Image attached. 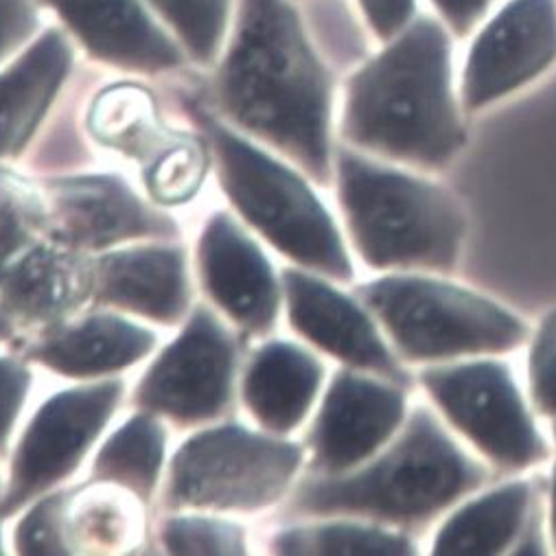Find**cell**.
Segmentation results:
<instances>
[{"instance_id": "1", "label": "cell", "mask_w": 556, "mask_h": 556, "mask_svg": "<svg viewBox=\"0 0 556 556\" xmlns=\"http://www.w3.org/2000/svg\"><path fill=\"white\" fill-rule=\"evenodd\" d=\"M213 114L316 185L333 182V81L283 0H245Z\"/></svg>"}, {"instance_id": "2", "label": "cell", "mask_w": 556, "mask_h": 556, "mask_svg": "<svg viewBox=\"0 0 556 556\" xmlns=\"http://www.w3.org/2000/svg\"><path fill=\"white\" fill-rule=\"evenodd\" d=\"M454 40L434 14H419L381 42L344 86V146L421 172L445 169L467 146Z\"/></svg>"}, {"instance_id": "3", "label": "cell", "mask_w": 556, "mask_h": 556, "mask_svg": "<svg viewBox=\"0 0 556 556\" xmlns=\"http://www.w3.org/2000/svg\"><path fill=\"white\" fill-rule=\"evenodd\" d=\"M493 478L443 426L419 405L407 412L399 434L368 463L340 476L307 473L288 497L294 519L351 517L401 532L430 526Z\"/></svg>"}, {"instance_id": "4", "label": "cell", "mask_w": 556, "mask_h": 556, "mask_svg": "<svg viewBox=\"0 0 556 556\" xmlns=\"http://www.w3.org/2000/svg\"><path fill=\"white\" fill-rule=\"evenodd\" d=\"M333 182L349 239L377 271H450L467 235L460 202L445 187L394 163L336 148Z\"/></svg>"}, {"instance_id": "5", "label": "cell", "mask_w": 556, "mask_h": 556, "mask_svg": "<svg viewBox=\"0 0 556 556\" xmlns=\"http://www.w3.org/2000/svg\"><path fill=\"white\" fill-rule=\"evenodd\" d=\"M191 112L237 217L296 267L333 283H351L355 269L346 241L312 187L314 180L211 110L193 105Z\"/></svg>"}, {"instance_id": "6", "label": "cell", "mask_w": 556, "mask_h": 556, "mask_svg": "<svg viewBox=\"0 0 556 556\" xmlns=\"http://www.w3.org/2000/svg\"><path fill=\"white\" fill-rule=\"evenodd\" d=\"M353 294L375 316L401 362L447 364L517 351L530 340L523 318L465 286L390 271Z\"/></svg>"}, {"instance_id": "7", "label": "cell", "mask_w": 556, "mask_h": 556, "mask_svg": "<svg viewBox=\"0 0 556 556\" xmlns=\"http://www.w3.org/2000/svg\"><path fill=\"white\" fill-rule=\"evenodd\" d=\"M307 463L305 443L237 421L200 428L174 454L159 506L165 513H261L283 504Z\"/></svg>"}, {"instance_id": "8", "label": "cell", "mask_w": 556, "mask_h": 556, "mask_svg": "<svg viewBox=\"0 0 556 556\" xmlns=\"http://www.w3.org/2000/svg\"><path fill=\"white\" fill-rule=\"evenodd\" d=\"M419 383L443 419L495 469L519 473L549 458V447L504 362L471 357L430 364Z\"/></svg>"}, {"instance_id": "9", "label": "cell", "mask_w": 556, "mask_h": 556, "mask_svg": "<svg viewBox=\"0 0 556 556\" xmlns=\"http://www.w3.org/2000/svg\"><path fill=\"white\" fill-rule=\"evenodd\" d=\"M241 344L208 305H193L180 333L152 359L131 390L134 409L178 428L226 419L237 394Z\"/></svg>"}, {"instance_id": "10", "label": "cell", "mask_w": 556, "mask_h": 556, "mask_svg": "<svg viewBox=\"0 0 556 556\" xmlns=\"http://www.w3.org/2000/svg\"><path fill=\"white\" fill-rule=\"evenodd\" d=\"M123 396L121 377L84 381L51 394L12 452L8 484L0 493V517L10 519L42 495L62 489L90 456Z\"/></svg>"}, {"instance_id": "11", "label": "cell", "mask_w": 556, "mask_h": 556, "mask_svg": "<svg viewBox=\"0 0 556 556\" xmlns=\"http://www.w3.org/2000/svg\"><path fill=\"white\" fill-rule=\"evenodd\" d=\"M49 204V239L84 254L138 241H178L180 226L118 174H49L38 178Z\"/></svg>"}, {"instance_id": "12", "label": "cell", "mask_w": 556, "mask_h": 556, "mask_svg": "<svg viewBox=\"0 0 556 556\" xmlns=\"http://www.w3.org/2000/svg\"><path fill=\"white\" fill-rule=\"evenodd\" d=\"M556 64V0H504L471 34L460 105L476 114L543 77Z\"/></svg>"}, {"instance_id": "13", "label": "cell", "mask_w": 556, "mask_h": 556, "mask_svg": "<svg viewBox=\"0 0 556 556\" xmlns=\"http://www.w3.org/2000/svg\"><path fill=\"white\" fill-rule=\"evenodd\" d=\"M407 412V388L342 366L307 434L305 471L340 476L362 467L399 434Z\"/></svg>"}, {"instance_id": "14", "label": "cell", "mask_w": 556, "mask_h": 556, "mask_svg": "<svg viewBox=\"0 0 556 556\" xmlns=\"http://www.w3.org/2000/svg\"><path fill=\"white\" fill-rule=\"evenodd\" d=\"M198 281L211 305L245 338H265L283 307V286L248 226L215 211L195 245Z\"/></svg>"}, {"instance_id": "15", "label": "cell", "mask_w": 556, "mask_h": 556, "mask_svg": "<svg viewBox=\"0 0 556 556\" xmlns=\"http://www.w3.org/2000/svg\"><path fill=\"white\" fill-rule=\"evenodd\" d=\"M290 327L342 366L377 375L409 390L412 377L388 344L375 316L355 294H344L329 278L303 267L281 274Z\"/></svg>"}, {"instance_id": "16", "label": "cell", "mask_w": 556, "mask_h": 556, "mask_svg": "<svg viewBox=\"0 0 556 556\" xmlns=\"http://www.w3.org/2000/svg\"><path fill=\"white\" fill-rule=\"evenodd\" d=\"M92 254L42 239L0 278V342H27L92 307Z\"/></svg>"}, {"instance_id": "17", "label": "cell", "mask_w": 556, "mask_h": 556, "mask_svg": "<svg viewBox=\"0 0 556 556\" xmlns=\"http://www.w3.org/2000/svg\"><path fill=\"white\" fill-rule=\"evenodd\" d=\"M92 309H112L163 327L193 309L189 256L178 241H138L92 254Z\"/></svg>"}, {"instance_id": "18", "label": "cell", "mask_w": 556, "mask_h": 556, "mask_svg": "<svg viewBox=\"0 0 556 556\" xmlns=\"http://www.w3.org/2000/svg\"><path fill=\"white\" fill-rule=\"evenodd\" d=\"M159 336L112 309L79 314L62 327L27 342L18 353L60 377L99 381L143 362L156 349Z\"/></svg>"}, {"instance_id": "19", "label": "cell", "mask_w": 556, "mask_h": 556, "mask_svg": "<svg viewBox=\"0 0 556 556\" xmlns=\"http://www.w3.org/2000/svg\"><path fill=\"white\" fill-rule=\"evenodd\" d=\"M323 383L325 366L312 351L288 340H267L243 364L239 394L263 432L290 437L305 424Z\"/></svg>"}, {"instance_id": "20", "label": "cell", "mask_w": 556, "mask_h": 556, "mask_svg": "<svg viewBox=\"0 0 556 556\" xmlns=\"http://www.w3.org/2000/svg\"><path fill=\"white\" fill-rule=\"evenodd\" d=\"M434 554H539L541 504L530 480H513L465 502L441 526Z\"/></svg>"}, {"instance_id": "21", "label": "cell", "mask_w": 556, "mask_h": 556, "mask_svg": "<svg viewBox=\"0 0 556 556\" xmlns=\"http://www.w3.org/2000/svg\"><path fill=\"white\" fill-rule=\"evenodd\" d=\"M88 51L125 71L161 73L182 64L178 47L138 0H49Z\"/></svg>"}, {"instance_id": "22", "label": "cell", "mask_w": 556, "mask_h": 556, "mask_svg": "<svg viewBox=\"0 0 556 556\" xmlns=\"http://www.w3.org/2000/svg\"><path fill=\"white\" fill-rule=\"evenodd\" d=\"M68 71L66 40L47 34L0 73V163L16 161L27 152Z\"/></svg>"}, {"instance_id": "23", "label": "cell", "mask_w": 556, "mask_h": 556, "mask_svg": "<svg viewBox=\"0 0 556 556\" xmlns=\"http://www.w3.org/2000/svg\"><path fill=\"white\" fill-rule=\"evenodd\" d=\"M86 129L99 148L138 163L141 169L185 136L163 123L156 99L138 84H112L97 92L86 114Z\"/></svg>"}, {"instance_id": "24", "label": "cell", "mask_w": 556, "mask_h": 556, "mask_svg": "<svg viewBox=\"0 0 556 556\" xmlns=\"http://www.w3.org/2000/svg\"><path fill=\"white\" fill-rule=\"evenodd\" d=\"M146 510V502L116 484L88 480L68 486L64 530L71 554L138 549L148 534Z\"/></svg>"}, {"instance_id": "25", "label": "cell", "mask_w": 556, "mask_h": 556, "mask_svg": "<svg viewBox=\"0 0 556 556\" xmlns=\"http://www.w3.org/2000/svg\"><path fill=\"white\" fill-rule=\"evenodd\" d=\"M165 456V421L150 412L136 409L101 443L88 480L116 484L150 506L163 486Z\"/></svg>"}, {"instance_id": "26", "label": "cell", "mask_w": 556, "mask_h": 556, "mask_svg": "<svg viewBox=\"0 0 556 556\" xmlns=\"http://www.w3.org/2000/svg\"><path fill=\"white\" fill-rule=\"evenodd\" d=\"M269 545L278 554L316 556H399L419 552L407 532L351 517H323L281 528Z\"/></svg>"}, {"instance_id": "27", "label": "cell", "mask_w": 556, "mask_h": 556, "mask_svg": "<svg viewBox=\"0 0 556 556\" xmlns=\"http://www.w3.org/2000/svg\"><path fill=\"white\" fill-rule=\"evenodd\" d=\"M49 237V204L38 180L0 163V278Z\"/></svg>"}, {"instance_id": "28", "label": "cell", "mask_w": 556, "mask_h": 556, "mask_svg": "<svg viewBox=\"0 0 556 556\" xmlns=\"http://www.w3.org/2000/svg\"><path fill=\"white\" fill-rule=\"evenodd\" d=\"M211 167L206 138L185 131L180 141L143 167V185L154 204L163 208L185 206L195 200Z\"/></svg>"}, {"instance_id": "29", "label": "cell", "mask_w": 556, "mask_h": 556, "mask_svg": "<svg viewBox=\"0 0 556 556\" xmlns=\"http://www.w3.org/2000/svg\"><path fill=\"white\" fill-rule=\"evenodd\" d=\"M159 545L167 554H245L248 532L217 513H165L159 526Z\"/></svg>"}, {"instance_id": "30", "label": "cell", "mask_w": 556, "mask_h": 556, "mask_svg": "<svg viewBox=\"0 0 556 556\" xmlns=\"http://www.w3.org/2000/svg\"><path fill=\"white\" fill-rule=\"evenodd\" d=\"M182 38L189 53L211 62L222 45L230 0H150Z\"/></svg>"}, {"instance_id": "31", "label": "cell", "mask_w": 556, "mask_h": 556, "mask_svg": "<svg viewBox=\"0 0 556 556\" xmlns=\"http://www.w3.org/2000/svg\"><path fill=\"white\" fill-rule=\"evenodd\" d=\"M66 497L68 486H62L25 508L14 530V549L18 554H71L64 530Z\"/></svg>"}, {"instance_id": "32", "label": "cell", "mask_w": 556, "mask_h": 556, "mask_svg": "<svg viewBox=\"0 0 556 556\" xmlns=\"http://www.w3.org/2000/svg\"><path fill=\"white\" fill-rule=\"evenodd\" d=\"M528 349V394L536 414L556 421V309L549 312Z\"/></svg>"}, {"instance_id": "33", "label": "cell", "mask_w": 556, "mask_h": 556, "mask_svg": "<svg viewBox=\"0 0 556 556\" xmlns=\"http://www.w3.org/2000/svg\"><path fill=\"white\" fill-rule=\"evenodd\" d=\"M31 383L34 375L23 355L14 357L0 353V458H5L10 452V443L27 403Z\"/></svg>"}, {"instance_id": "34", "label": "cell", "mask_w": 556, "mask_h": 556, "mask_svg": "<svg viewBox=\"0 0 556 556\" xmlns=\"http://www.w3.org/2000/svg\"><path fill=\"white\" fill-rule=\"evenodd\" d=\"M355 3L368 31L379 42L392 40L419 16V0H355Z\"/></svg>"}, {"instance_id": "35", "label": "cell", "mask_w": 556, "mask_h": 556, "mask_svg": "<svg viewBox=\"0 0 556 556\" xmlns=\"http://www.w3.org/2000/svg\"><path fill=\"white\" fill-rule=\"evenodd\" d=\"M432 14L454 38H469L493 10L495 0H428Z\"/></svg>"}, {"instance_id": "36", "label": "cell", "mask_w": 556, "mask_h": 556, "mask_svg": "<svg viewBox=\"0 0 556 556\" xmlns=\"http://www.w3.org/2000/svg\"><path fill=\"white\" fill-rule=\"evenodd\" d=\"M34 23L29 0H0V62L34 31Z\"/></svg>"}, {"instance_id": "37", "label": "cell", "mask_w": 556, "mask_h": 556, "mask_svg": "<svg viewBox=\"0 0 556 556\" xmlns=\"http://www.w3.org/2000/svg\"><path fill=\"white\" fill-rule=\"evenodd\" d=\"M547 521H549V539L556 549V460L552 465L549 484H547Z\"/></svg>"}, {"instance_id": "38", "label": "cell", "mask_w": 556, "mask_h": 556, "mask_svg": "<svg viewBox=\"0 0 556 556\" xmlns=\"http://www.w3.org/2000/svg\"><path fill=\"white\" fill-rule=\"evenodd\" d=\"M3 521H5V519L0 517V554H3V547H5V545H3Z\"/></svg>"}, {"instance_id": "39", "label": "cell", "mask_w": 556, "mask_h": 556, "mask_svg": "<svg viewBox=\"0 0 556 556\" xmlns=\"http://www.w3.org/2000/svg\"><path fill=\"white\" fill-rule=\"evenodd\" d=\"M3 486H5V482H3V478H0V493H3Z\"/></svg>"}, {"instance_id": "40", "label": "cell", "mask_w": 556, "mask_h": 556, "mask_svg": "<svg viewBox=\"0 0 556 556\" xmlns=\"http://www.w3.org/2000/svg\"><path fill=\"white\" fill-rule=\"evenodd\" d=\"M554 437H556V421H554Z\"/></svg>"}]
</instances>
